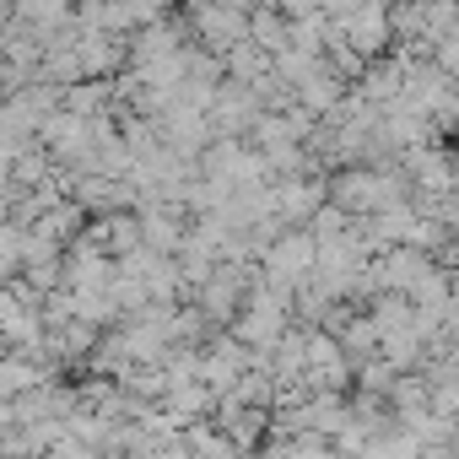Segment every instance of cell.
<instances>
[{
  "label": "cell",
  "mask_w": 459,
  "mask_h": 459,
  "mask_svg": "<svg viewBox=\"0 0 459 459\" xmlns=\"http://www.w3.org/2000/svg\"><path fill=\"white\" fill-rule=\"evenodd\" d=\"M314 260H319V238L308 233V227H287V233L260 255V271H265L276 287L298 292V287L314 276Z\"/></svg>",
  "instance_id": "cell-1"
},
{
  "label": "cell",
  "mask_w": 459,
  "mask_h": 459,
  "mask_svg": "<svg viewBox=\"0 0 459 459\" xmlns=\"http://www.w3.org/2000/svg\"><path fill=\"white\" fill-rule=\"evenodd\" d=\"M368 319L378 325V335H405V330H421L416 303H411L405 292H373V298H368ZM421 335H427V330H421Z\"/></svg>",
  "instance_id": "cell-13"
},
{
  "label": "cell",
  "mask_w": 459,
  "mask_h": 459,
  "mask_svg": "<svg viewBox=\"0 0 459 459\" xmlns=\"http://www.w3.org/2000/svg\"><path fill=\"white\" fill-rule=\"evenodd\" d=\"M17 427H22V421H17V400H0V443H6Z\"/></svg>",
  "instance_id": "cell-19"
},
{
  "label": "cell",
  "mask_w": 459,
  "mask_h": 459,
  "mask_svg": "<svg viewBox=\"0 0 459 459\" xmlns=\"http://www.w3.org/2000/svg\"><path fill=\"white\" fill-rule=\"evenodd\" d=\"M178 448H184L189 459H244V454L233 448V437H227L211 416H205V421H184V427H178Z\"/></svg>",
  "instance_id": "cell-12"
},
{
  "label": "cell",
  "mask_w": 459,
  "mask_h": 459,
  "mask_svg": "<svg viewBox=\"0 0 459 459\" xmlns=\"http://www.w3.org/2000/svg\"><path fill=\"white\" fill-rule=\"evenodd\" d=\"M292 92H298V108H308L314 119H325V114H330V108H335L351 87H346V82L330 71V60L319 55V60H308V65L292 76Z\"/></svg>",
  "instance_id": "cell-6"
},
{
  "label": "cell",
  "mask_w": 459,
  "mask_h": 459,
  "mask_svg": "<svg viewBox=\"0 0 459 459\" xmlns=\"http://www.w3.org/2000/svg\"><path fill=\"white\" fill-rule=\"evenodd\" d=\"M211 421H216L227 437H233V448H238V454H260V448H265V437H271L276 411H271V405H244V400H233V394H216Z\"/></svg>",
  "instance_id": "cell-3"
},
{
  "label": "cell",
  "mask_w": 459,
  "mask_h": 459,
  "mask_svg": "<svg viewBox=\"0 0 459 459\" xmlns=\"http://www.w3.org/2000/svg\"><path fill=\"white\" fill-rule=\"evenodd\" d=\"M416 459H459V448H454V443H443V448H421Z\"/></svg>",
  "instance_id": "cell-20"
},
{
  "label": "cell",
  "mask_w": 459,
  "mask_h": 459,
  "mask_svg": "<svg viewBox=\"0 0 459 459\" xmlns=\"http://www.w3.org/2000/svg\"><path fill=\"white\" fill-rule=\"evenodd\" d=\"M432 65L448 71V76H459V28H448V33L432 44Z\"/></svg>",
  "instance_id": "cell-18"
},
{
  "label": "cell",
  "mask_w": 459,
  "mask_h": 459,
  "mask_svg": "<svg viewBox=\"0 0 459 459\" xmlns=\"http://www.w3.org/2000/svg\"><path fill=\"white\" fill-rule=\"evenodd\" d=\"M454 195H459V146H454Z\"/></svg>",
  "instance_id": "cell-22"
},
{
  "label": "cell",
  "mask_w": 459,
  "mask_h": 459,
  "mask_svg": "<svg viewBox=\"0 0 459 459\" xmlns=\"http://www.w3.org/2000/svg\"><path fill=\"white\" fill-rule=\"evenodd\" d=\"M330 200L325 189V173H303V178H276L271 184V211L287 221V227H308V216Z\"/></svg>",
  "instance_id": "cell-4"
},
{
  "label": "cell",
  "mask_w": 459,
  "mask_h": 459,
  "mask_svg": "<svg viewBox=\"0 0 459 459\" xmlns=\"http://www.w3.org/2000/svg\"><path fill=\"white\" fill-rule=\"evenodd\" d=\"M448 303H454V308H459V265H454V271H448Z\"/></svg>",
  "instance_id": "cell-21"
},
{
  "label": "cell",
  "mask_w": 459,
  "mask_h": 459,
  "mask_svg": "<svg viewBox=\"0 0 459 459\" xmlns=\"http://www.w3.org/2000/svg\"><path fill=\"white\" fill-rule=\"evenodd\" d=\"M255 368V346H244L233 330H221V335H211V346H205V384L216 389V394H227L244 373Z\"/></svg>",
  "instance_id": "cell-5"
},
{
  "label": "cell",
  "mask_w": 459,
  "mask_h": 459,
  "mask_svg": "<svg viewBox=\"0 0 459 459\" xmlns=\"http://www.w3.org/2000/svg\"><path fill=\"white\" fill-rule=\"evenodd\" d=\"M249 39L276 60L281 49H292V17L281 12V6H265V0H260V6H255V17H249Z\"/></svg>",
  "instance_id": "cell-14"
},
{
  "label": "cell",
  "mask_w": 459,
  "mask_h": 459,
  "mask_svg": "<svg viewBox=\"0 0 459 459\" xmlns=\"http://www.w3.org/2000/svg\"><path fill=\"white\" fill-rule=\"evenodd\" d=\"M341 33H346V44H351L362 60L389 55V49H394V33H389V0H373V6H362L357 17H346Z\"/></svg>",
  "instance_id": "cell-7"
},
{
  "label": "cell",
  "mask_w": 459,
  "mask_h": 459,
  "mask_svg": "<svg viewBox=\"0 0 459 459\" xmlns=\"http://www.w3.org/2000/svg\"><path fill=\"white\" fill-rule=\"evenodd\" d=\"M454 368H459V357H454Z\"/></svg>",
  "instance_id": "cell-23"
},
{
  "label": "cell",
  "mask_w": 459,
  "mask_h": 459,
  "mask_svg": "<svg viewBox=\"0 0 459 459\" xmlns=\"http://www.w3.org/2000/svg\"><path fill=\"white\" fill-rule=\"evenodd\" d=\"M389 411L400 416V427L421 421L432 411V389H427V373H400L394 389H389Z\"/></svg>",
  "instance_id": "cell-15"
},
{
  "label": "cell",
  "mask_w": 459,
  "mask_h": 459,
  "mask_svg": "<svg viewBox=\"0 0 459 459\" xmlns=\"http://www.w3.org/2000/svg\"><path fill=\"white\" fill-rule=\"evenodd\" d=\"M221 65H227V76H233V82H260L271 71V55L255 39H244V44H233V49L221 55Z\"/></svg>",
  "instance_id": "cell-16"
},
{
  "label": "cell",
  "mask_w": 459,
  "mask_h": 459,
  "mask_svg": "<svg viewBox=\"0 0 459 459\" xmlns=\"http://www.w3.org/2000/svg\"><path fill=\"white\" fill-rule=\"evenodd\" d=\"M44 459H103L92 443H82L76 432H65V437H55L49 448H44Z\"/></svg>",
  "instance_id": "cell-17"
},
{
  "label": "cell",
  "mask_w": 459,
  "mask_h": 459,
  "mask_svg": "<svg viewBox=\"0 0 459 459\" xmlns=\"http://www.w3.org/2000/svg\"><path fill=\"white\" fill-rule=\"evenodd\" d=\"M87 238H92L103 255H114V260L135 255V249L146 244V233H141V211H108V216H92V221H87Z\"/></svg>",
  "instance_id": "cell-8"
},
{
  "label": "cell",
  "mask_w": 459,
  "mask_h": 459,
  "mask_svg": "<svg viewBox=\"0 0 459 459\" xmlns=\"http://www.w3.org/2000/svg\"><path fill=\"white\" fill-rule=\"evenodd\" d=\"M357 98H368V103H378V108H389L400 92H405V55L400 49H389V55H378V60H368V71L357 76V87H351Z\"/></svg>",
  "instance_id": "cell-9"
},
{
  "label": "cell",
  "mask_w": 459,
  "mask_h": 459,
  "mask_svg": "<svg viewBox=\"0 0 459 459\" xmlns=\"http://www.w3.org/2000/svg\"><path fill=\"white\" fill-rule=\"evenodd\" d=\"M211 130H216V141H249V130L260 125V98H255V87L249 82H233L227 76L221 87H216V98H211Z\"/></svg>",
  "instance_id": "cell-2"
},
{
  "label": "cell",
  "mask_w": 459,
  "mask_h": 459,
  "mask_svg": "<svg viewBox=\"0 0 459 459\" xmlns=\"http://www.w3.org/2000/svg\"><path fill=\"white\" fill-rule=\"evenodd\" d=\"M335 341H341V351H346V362H351V373L384 357V335H378V325L368 319V308H362V314H351V319H346V325L335 330Z\"/></svg>",
  "instance_id": "cell-10"
},
{
  "label": "cell",
  "mask_w": 459,
  "mask_h": 459,
  "mask_svg": "<svg viewBox=\"0 0 459 459\" xmlns=\"http://www.w3.org/2000/svg\"><path fill=\"white\" fill-rule=\"evenodd\" d=\"M87 221H92V211L82 205V200H71V195H60L49 211H44V221L33 227V233H44V238H55L60 249H71L82 233H87Z\"/></svg>",
  "instance_id": "cell-11"
}]
</instances>
